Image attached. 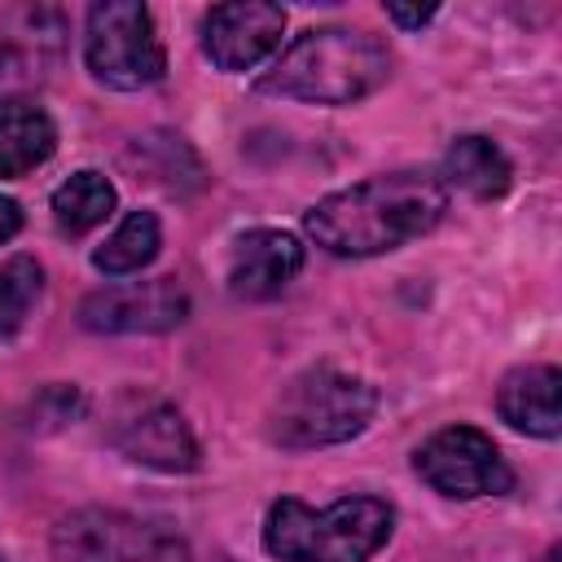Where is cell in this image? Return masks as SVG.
<instances>
[{"instance_id":"obj_4","label":"cell","mask_w":562,"mask_h":562,"mask_svg":"<svg viewBox=\"0 0 562 562\" xmlns=\"http://www.w3.org/2000/svg\"><path fill=\"white\" fill-rule=\"evenodd\" d=\"M378 408V391L334 364H312L290 378L268 413V435L281 448H329L356 439Z\"/></svg>"},{"instance_id":"obj_21","label":"cell","mask_w":562,"mask_h":562,"mask_svg":"<svg viewBox=\"0 0 562 562\" xmlns=\"http://www.w3.org/2000/svg\"><path fill=\"white\" fill-rule=\"evenodd\" d=\"M18 228H22V206H18L13 198H4V193H0V246H4Z\"/></svg>"},{"instance_id":"obj_12","label":"cell","mask_w":562,"mask_h":562,"mask_svg":"<svg viewBox=\"0 0 562 562\" xmlns=\"http://www.w3.org/2000/svg\"><path fill=\"white\" fill-rule=\"evenodd\" d=\"M303 268V246L299 237L281 228H250L237 237L233 259H228V290L233 299L263 303L277 299Z\"/></svg>"},{"instance_id":"obj_18","label":"cell","mask_w":562,"mask_h":562,"mask_svg":"<svg viewBox=\"0 0 562 562\" xmlns=\"http://www.w3.org/2000/svg\"><path fill=\"white\" fill-rule=\"evenodd\" d=\"M40 290H44V272L31 255H13L9 263H0V338L26 325Z\"/></svg>"},{"instance_id":"obj_10","label":"cell","mask_w":562,"mask_h":562,"mask_svg":"<svg viewBox=\"0 0 562 562\" xmlns=\"http://www.w3.org/2000/svg\"><path fill=\"white\" fill-rule=\"evenodd\" d=\"M66 22L48 4H26L0 18V105L22 101L61 61Z\"/></svg>"},{"instance_id":"obj_20","label":"cell","mask_w":562,"mask_h":562,"mask_svg":"<svg viewBox=\"0 0 562 562\" xmlns=\"http://www.w3.org/2000/svg\"><path fill=\"white\" fill-rule=\"evenodd\" d=\"M439 9L435 4H422V9H404V4H386V18L391 22H400V26H426L430 18H435Z\"/></svg>"},{"instance_id":"obj_3","label":"cell","mask_w":562,"mask_h":562,"mask_svg":"<svg viewBox=\"0 0 562 562\" xmlns=\"http://www.w3.org/2000/svg\"><path fill=\"white\" fill-rule=\"evenodd\" d=\"M395 531V509L378 496H342L307 509L281 496L263 518V549L281 562H369Z\"/></svg>"},{"instance_id":"obj_17","label":"cell","mask_w":562,"mask_h":562,"mask_svg":"<svg viewBox=\"0 0 562 562\" xmlns=\"http://www.w3.org/2000/svg\"><path fill=\"white\" fill-rule=\"evenodd\" d=\"M162 246V233H158V215L154 211H132L97 250H92V263L105 272V277H127V272H140Z\"/></svg>"},{"instance_id":"obj_14","label":"cell","mask_w":562,"mask_h":562,"mask_svg":"<svg viewBox=\"0 0 562 562\" xmlns=\"http://www.w3.org/2000/svg\"><path fill=\"white\" fill-rule=\"evenodd\" d=\"M57 149V127L35 101H9L0 105V176H26Z\"/></svg>"},{"instance_id":"obj_22","label":"cell","mask_w":562,"mask_h":562,"mask_svg":"<svg viewBox=\"0 0 562 562\" xmlns=\"http://www.w3.org/2000/svg\"><path fill=\"white\" fill-rule=\"evenodd\" d=\"M0 562H4V558H0Z\"/></svg>"},{"instance_id":"obj_6","label":"cell","mask_w":562,"mask_h":562,"mask_svg":"<svg viewBox=\"0 0 562 562\" xmlns=\"http://www.w3.org/2000/svg\"><path fill=\"white\" fill-rule=\"evenodd\" d=\"M53 553L57 562H193L176 531L119 509H79L61 518Z\"/></svg>"},{"instance_id":"obj_8","label":"cell","mask_w":562,"mask_h":562,"mask_svg":"<svg viewBox=\"0 0 562 562\" xmlns=\"http://www.w3.org/2000/svg\"><path fill=\"white\" fill-rule=\"evenodd\" d=\"M110 439L123 457H132L136 465L162 470V474H184L198 465V439L189 430V422L180 417L176 404L158 400V395H123L110 422Z\"/></svg>"},{"instance_id":"obj_7","label":"cell","mask_w":562,"mask_h":562,"mask_svg":"<svg viewBox=\"0 0 562 562\" xmlns=\"http://www.w3.org/2000/svg\"><path fill=\"white\" fill-rule=\"evenodd\" d=\"M417 474L457 501H474V496H501L514 487V470L505 465L501 448L474 430V426H443L435 430L422 448H417Z\"/></svg>"},{"instance_id":"obj_5","label":"cell","mask_w":562,"mask_h":562,"mask_svg":"<svg viewBox=\"0 0 562 562\" xmlns=\"http://www.w3.org/2000/svg\"><path fill=\"white\" fill-rule=\"evenodd\" d=\"M83 61L97 83L136 92L162 79L167 53L154 31V18L136 0H101L88 9V31H83Z\"/></svg>"},{"instance_id":"obj_15","label":"cell","mask_w":562,"mask_h":562,"mask_svg":"<svg viewBox=\"0 0 562 562\" xmlns=\"http://www.w3.org/2000/svg\"><path fill=\"white\" fill-rule=\"evenodd\" d=\"M439 180H448V184H457L474 198H501L514 180V167L487 136H457L443 154V176Z\"/></svg>"},{"instance_id":"obj_2","label":"cell","mask_w":562,"mask_h":562,"mask_svg":"<svg viewBox=\"0 0 562 562\" xmlns=\"http://www.w3.org/2000/svg\"><path fill=\"white\" fill-rule=\"evenodd\" d=\"M391 75V48L360 26H312L303 31L259 79V92L312 101V105H351L378 92Z\"/></svg>"},{"instance_id":"obj_1","label":"cell","mask_w":562,"mask_h":562,"mask_svg":"<svg viewBox=\"0 0 562 562\" xmlns=\"http://www.w3.org/2000/svg\"><path fill=\"white\" fill-rule=\"evenodd\" d=\"M448 211V189L435 171H386L321 198L303 224L316 246L342 259L386 255L430 233Z\"/></svg>"},{"instance_id":"obj_13","label":"cell","mask_w":562,"mask_h":562,"mask_svg":"<svg viewBox=\"0 0 562 562\" xmlns=\"http://www.w3.org/2000/svg\"><path fill=\"white\" fill-rule=\"evenodd\" d=\"M501 417L536 439H558L562 430V373L553 364H522L505 373L496 391Z\"/></svg>"},{"instance_id":"obj_9","label":"cell","mask_w":562,"mask_h":562,"mask_svg":"<svg viewBox=\"0 0 562 562\" xmlns=\"http://www.w3.org/2000/svg\"><path fill=\"white\" fill-rule=\"evenodd\" d=\"M184 316H189V294L171 277L105 285L79 303V325L92 334H167L184 325Z\"/></svg>"},{"instance_id":"obj_19","label":"cell","mask_w":562,"mask_h":562,"mask_svg":"<svg viewBox=\"0 0 562 562\" xmlns=\"http://www.w3.org/2000/svg\"><path fill=\"white\" fill-rule=\"evenodd\" d=\"M83 413V395H79V386H48L40 400H35V408H31V426H40V430H57V426H66V422H75Z\"/></svg>"},{"instance_id":"obj_11","label":"cell","mask_w":562,"mask_h":562,"mask_svg":"<svg viewBox=\"0 0 562 562\" xmlns=\"http://www.w3.org/2000/svg\"><path fill=\"white\" fill-rule=\"evenodd\" d=\"M285 31V9L268 0H237V4H215L202 18V53L220 70H250L259 66Z\"/></svg>"},{"instance_id":"obj_16","label":"cell","mask_w":562,"mask_h":562,"mask_svg":"<svg viewBox=\"0 0 562 562\" xmlns=\"http://www.w3.org/2000/svg\"><path fill=\"white\" fill-rule=\"evenodd\" d=\"M114 211V184L101 171H75L53 189V220L66 237H83Z\"/></svg>"}]
</instances>
